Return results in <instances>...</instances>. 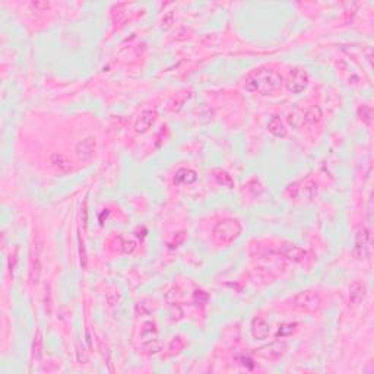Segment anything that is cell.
Wrapping results in <instances>:
<instances>
[{"instance_id": "obj_1", "label": "cell", "mask_w": 374, "mask_h": 374, "mask_svg": "<svg viewBox=\"0 0 374 374\" xmlns=\"http://www.w3.org/2000/svg\"><path fill=\"white\" fill-rule=\"evenodd\" d=\"M282 75L272 68H257L247 73L244 79V88L249 92L269 95L282 86Z\"/></svg>"}, {"instance_id": "obj_2", "label": "cell", "mask_w": 374, "mask_h": 374, "mask_svg": "<svg viewBox=\"0 0 374 374\" xmlns=\"http://www.w3.org/2000/svg\"><path fill=\"white\" fill-rule=\"evenodd\" d=\"M243 233V225L234 218H224L214 227V238L218 244L227 246L236 241Z\"/></svg>"}, {"instance_id": "obj_3", "label": "cell", "mask_w": 374, "mask_h": 374, "mask_svg": "<svg viewBox=\"0 0 374 374\" xmlns=\"http://www.w3.org/2000/svg\"><path fill=\"white\" fill-rule=\"evenodd\" d=\"M285 193H287V196H288L289 199L310 202L317 195V184L313 180H310V178L300 180V181H295V183L289 184L287 187V190H285Z\"/></svg>"}, {"instance_id": "obj_4", "label": "cell", "mask_w": 374, "mask_h": 374, "mask_svg": "<svg viewBox=\"0 0 374 374\" xmlns=\"http://www.w3.org/2000/svg\"><path fill=\"white\" fill-rule=\"evenodd\" d=\"M291 306L295 310L306 311V313H314L322 307V298L314 291H301L295 294L291 300Z\"/></svg>"}, {"instance_id": "obj_5", "label": "cell", "mask_w": 374, "mask_h": 374, "mask_svg": "<svg viewBox=\"0 0 374 374\" xmlns=\"http://www.w3.org/2000/svg\"><path fill=\"white\" fill-rule=\"evenodd\" d=\"M287 89L291 94H301L308 86V73L306 69L295 68L289 72L287 78Z\"/></svg>"}, {"instance_id": "obj_6", "label": "cell", "mask_w": 374, "mask_h": 374, "mask_svg": "<svg viewBox=\"0 0 374 374\" xmlns=\"http://www.w3.org/2000/svg\"><path fill=\"white\" fill-rule=\"evenodd\" d=\"M288 351V343L285 340H275L269 345H265L259 349V355L265 359H269V361H276L279 358H282Z\"/></svg>"}, {"instance_id": "obj_7", "label": "cell", "mask_w": 374, "mask_h": 374, "mask_svg": "<svg viewBox=\"0 0 374 374\" xmlns=\"http://www.w3.org/2000/svg\"><path fill=\"white\" fill-rule=\"evenodd\" d=\"M107 247L110 252L117 253V255H129L136 249V243L133 240H127L123 236H113L108 238Z\"/></svg>"}, {"instance_id": "obj_8", "label": "cell", "mask_w": 374, "mask_h": 374, "mask_svg": "<svg viewBox=\"0 0 374 374\" xmlns=\"http://www.w3.org/2000/svg\"><path fill=\"white\" fill-rule=\"evenodd\" d=\"M279 253L294 263H303L306 260L307 252L294 243H284L279 247Z\"/></svg>"}, {"instance_id": "obj_9", "label": "cell", "mask_w": 374, "mask_h": 374, "mask_svg": "<svg viewBox=\"0 0 374 374\" xmlns=\"http://www.w3.org/2000/svg\"><path fill=\"white\" fill-rule=\"evenodd\" d=\"M97 151V142L95 137H85L76 145V155L81 161H91L95 156Z\"/></svg>"}, {"instance_id": "obj_10", "label": "cell", "mask_w": 374, "mask_h": 374, "mask_svg": "<svg viewBox=\"0 0 374 374\" xmlns=\"http://www.w3.org/2000/svg\"><path fill=\"white\" fill-rule=\"evenodd\" d=\"M155 120H156V113H155V111H151V110L143 111V113L136 119V123H135V132H136V133H140V135H142V133H146V132L153 126Z\"/></svg>"}, {"instance_id": "obj_11", "label": "cell", "mask_w": 374, "mask_h": 374, "mask_svg": "<svg viewBox=\"0 0 374 374\" xmlns=\"http://www.w3.org/2000/svg\"><path fill=\"white\" fill-rule=\"evenodd\" d=\"M50 165L54 168L56 172L59 174H68L72 170V162L66 155L59 152L51 153L50 156Z\"/></svg>"}, {"instance_id": "obj_12", "label": "cell", "mask_w": 374, "mask_h": 374, "mask_svg": "<svg viewBox=\"0 0 374 374\" xmlns=\"http://www.w3.org/2000/svg\"><path fill=\"white\" fill-rule=\"evenodd\" d=\"M269 333H271V326L263 317H255L252 320V335L255 339H266Z\"/></svg>"}, {"instance_id": "obj_13", "label": "cell", "mask_w": 374, "mask_h": 374, "mask_svg": "<svg viewBox=\"0 0 374 374\" xmlns=\"http://www.w3.org/2000/svg\"><path fill=\"white\" fill-rule=\"evenodd\" d=\"M368 244H370V234L365 228H362L357 236L355 243V256L358 259H364L368 252Z\"/></svg>"}, {"instance_id": "obj_14", "label": "cell", "mask_w": 374, "mask_h": 374, "mask_svg": "<svg viewBox=\"0 0 374 374\" xmlns=\"http://www.w3.org/2000/svg\"><path fill=\"white\" fill-rule=\"evenodd\" d=\"M268 130H269V133H272L273 136L276 137H285L287 136V133H288V130H287V127H285V124H284V121L281 120L279 116H272L271 120H269V123H268Z\"/></svg>"}, {"instance_id": "obj_15", "label": "cell", "mask_w": 374, "mask_h": 374, "mask_svg": "<svg viewBox=\"0 0 374 374\" xmlns=\"http://www.w3.org/2000/svg\"><path fill=\"white\" fill-rule=\"evenodd\" d=\"M196 178H198L196 171L190 170V168H180L175 171L174 183L175 184H192L196 181Z\"/></svg>"}, {"instance_id": "obj_16", "label": "cell", "mask_w": 374, "mask_h": 374, "mask_svg": "<svg viewBox=\"0 0 374 374\" xmlns=\"http://www.w3.org/2000/svg\"><path fill=\"white\" fill-rule=\"evenodd\" d=\"M40 275H41V259H40V250H38V247H35V255L34 252L31 255L30 278H31L33 282H38L40 281Z\"/></svg>"}, {"instance_id": "obj_17", "label": "cell", "mask_w": 374, "mask_h": 374, "mask_svg": "<svg viewBox=\"0 0 374 374\" xmlns=\"http://www.w3.org/2000/svg\"><path fill=\"white\" fill-rule=\"evenodd\" d=\"M43 349H44V340H43V332L38 329L37 330V333H35L34 340H33V351H31V354H33V361H40L41 358H43Z\"/></svg>"}, {"instance_id": "obj_18", "label": "cell", "mask_w": 374, "mask_h": 374, "mask_svg": "<svg viewBox=\"0 0 374 374\" xmlns=\"http://www.w3.org/2000/svg\"><path fill=\"white\" fill-rule=\"evenodd\" d=\"M303 120L308 124H316L322 120V110L317 105L308 107L306 111H303Z\"/></svg>"}, {"instance_id": "obj_19", "label": "cell", "mask_w": 374, "mask_h": 374, "mask_svg": "<svg viewBox=\"0 0 374 374\" xmlns=\"http://www.w3.org/2000/svg\"><path fill=\"white\" fill-rule=\"evenodd\" d=\"M158 335V330H156V326L152 322H145L143 323V327L140 330V338H142V343L143 342H149V340L158 339L156 338Z\"/></svg>"}, {"instance_id": "obj_20", "label": "cell", "mask_w": 374, "mask_h": 374, "mask_svg": "<svg viewBox=\"0 0 374 374\" xmlns=\"http://www.w3.org/2000/svg\"><path fill=\"white\" fill-rule=\"evenodd\" d=\"M364 295H365V287L361 282H354L349 288V300L358 304L361 300H364Z\"/></svg>"}, {"instance_id": "obj_21", "label": "cell", "mask_w": 374, "mask_h": 374, "mask_svg": "<svg viewBox=\"0 0 374 374\" xmlns=\"http://www.w3.org/2000/svg\"><path fill=\"white\" fill-rule=\"evenodd\" d=\"M212 174H214L215 180H217L220 184H222V186L228 187V189L234 187V180H233V177H231L227 171L215 168V170H212Z\"/></svg>"}, {"instance_id": "obj_22", "label": "cell", "mask_w": 374, "mask_h": 374, "mask_svg": "<svg viewBox=\"0 0 374 374\" xmlns=\"http://www.w3.org/2000/svg\"><path fill=\"white\" fill-rule=\"evenodd\" d=\"M161 348H162V345H161V342L158 339H153L149 340V342H143V343H142V351H143L145 354H148V355L158 354V352L161 351Z\"/></svg>"}, {"instance_id": "obj_23", "label": "cell", "mask_w": 374, "mask_h": 374, "mask_svg": "<svg viewBox=\"0 0 374 374\" xmlns=\"http://www.w3.org/2000/svg\"><path fill=\"white\" fill-rule=\"evenodd\" d=\"M295 327H297V323L281 324V326H279V329H278L276 336H278V338H288V336H291V335L295 332Z\"/></svg>"}, {"instance_id": "obj_24", "label": "cell", "mask_w": 374, "mask_h": 374, "mask_svg": "<svg viewBox=\"0 0 374 374\" xmlns=\"http://www.w3.org/2000/svg\"><path fill=\"white\" fill-rule=\"evenodd\" d=\"M184 346V342H183V339L181 338H174V339L171 340V343H170V351H171V354H175V352H178L181 348Z\"/></svg>"}, {"instance_id": "obj_25", "label": "cell", "mask_w": 374, "mask_h": 374, "mask_svg": "<svg viewBox=\"0 0 374 374\" xmlns=\"http://www.w3.org/2000/svg\"><path fill=\"white\" fill-rule=\"evenodd\" d=\"M184 238H186L184 233H177V234L174 236V238H172V241H168V247H170V249L178 247V246L184 241Z\"/></svg>"}, {"instance_id": "obj_26", "label": "cell", "mask_w": 374, "mask_h": 374, "mask_svg": "<svg viewBox=\"0 0 374 374\" xmlns=\"http://www.w3.org/2000/svg\"><path fill=\"white\" fill-rule=\"evenodd\" d=\"M49 3H46V2H33V3H30V8L34 11V12H44L46 9H49Z\"/></svg>"}, {"instance_id": "obj_27", "label": "cell", "mask_w": 374, "mask_h": 374, "mask_svg": "<svg viewBox=\"0 0 374 374\" xmlns=\"http://www.w3.org/2000/svg\"><path fill=\"white\" fill-rule=\"evenodd\" d=\"M359 116H362L361 119L364 120L367 124H370V121H371V110H370L367 105H362V107L359 108Z\"/></svg>"}, {"instance_id": "obj_28", "label": "cell", "mask_w": 374, "mask_h": 374, "mask_svg": "<svg viewBox=\"0 0 374 374\" xmlns=\"http://www.w3.org/2000/svg\"><path fill=\"white\" fill-rule=\"evenodd\" d=\"M241 361H243V364H244V365H246V364H249V362H250V361H252V359H250V358H243V359H241ZM249 368H250V370H252V368H253V364H250V367H249Z\"/></svg>"}, {"instance_id": "obj_29", "label": "cell", "mask_w": 374, "mask_h": 374, "mask_svg": "<svg viewBox=\"0 0 374 374\" xmlns=\"http://www.w3.org/2000/svg\"><path fill=\"white\" fill-rule=\"evenodd\" d=\"M108 215H110V211H107V209H105V212H102L101 217H100V221H101V224H102V220H104V217L107 218Z\"/></svg>"}]
</instances>
